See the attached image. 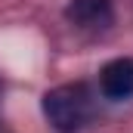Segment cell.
I'll use <instances>...</instances> for the list:
<instances>
[{
    "mask_svg": "<svg viewBox=\"0 0 133 133\" xmlns=\"http://www.w3.org/2000/svg\"><path fill=\"white\" fill-rule=\"evenodd\" d=\"M43 115L59 133L84 130L96 115V96L87 84H62L43 93Z\"/></svg>",
    "mask_w": 133,
    "mask_h": 133,
    "instance_id": "cell-1",
    "label": "cell"
},
{
    "mask_svg": "<svg viewBox=\"0 0 133 133\" xmlns=\"http://www.w3.org/2000/svg\"><path fill=\"white\" fill-rule=\"evenodd\" d=\"M65 19L74 22L77 28L99 31V28H108L115 22V9L108 0H71L65 6Z\"/></svg>",
    "mask_w": 133,
    "mask_h": 133,
    "instance_id": "cell-3",
    "label": "cell"
},
{
    "mask_svg": "<svg viewBox=\"0 0 133 133\" xmlns=\"http://www.w3.org/2000/svg\"><path fill=\"white\" fill-rule=\"evenodd\" d=\"M99 93L111 102L133 96V56H118L99 71Z\"/></svg>",
    "mask_w": 133,
    "mask_h": 133,
    "instance_id": "cell-2",
    "label": "cell"
}]
</instances>
